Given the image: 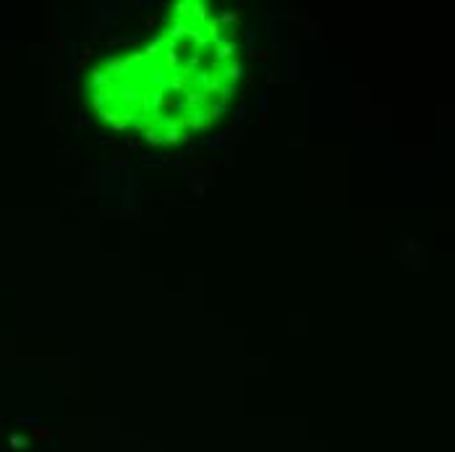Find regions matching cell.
Listing matches in <instances>:
<instances>
[{
	"label": "cell",
	"instance_id": "obj_4",
	"mask_svg": "<svg viewBox=\"0 0 455 452\" xmlns=\"http://www.w3.org/2000/svg\"><path fill=\"white\" fill-rule=\"evenodd\" d=\"M189 16L196 18L194 26H202L204 21L209 18V16H207V3H202V0H191V14H189Z\"/></svg>",
	"mask_w": 455,
	"mask_h": 452
},
{
	"label": "cell",
	"instance_id": "obj_15",
	"mask_svg": "<svg viewBox=\"0 0 455 452\" xmlns=\"http://www.w3.org/2000/svg\"><path fill=\"white\" fill-rule=\"evenodd\" d=\"M243 112H246V105H241V108H238V112H236V120H238V123L243 120Z\"/></svg>",
	"mask_w": 455,
	"mask_h": 452
},
{
	"label": "cell",
	"instance_id": "obj_13",
	"mask_svg": "<svg viewBox=\"0 0 455 452\" xmlns=\"http://www.w3.org/2000/svg\"><path fill=\"white\" fill-rule=\"evenodd\" d=\"M230 136H233V134H225V136H220V138H204L202 144H204V146H223Z\"/></svg>",
	"mask_w": 455,
	"mask_h": 452
},
{
	"label": "cell",
	"instance_id": "obj_10",
	"mask_svg": "<svg viewBox=\"0 0 455 452\" xmlns=\"http://www.w3.org/2000/svg\"><path fill=\"white\" fill-rule=\"evenodd\" d=\"M181 142V131L178 128H168L162 134V144H178Z\"/></svg>",
	"mask_w": 455,
	"mask_h": 452
},
{
	"label": "cell",
	"instance_id": "obj_12",
	"mask_svg": "<svg viewBox=\"0 0 455 452\" xmlns=\"http://www.w3.org/2000/svg\"><path fill=\"white\" fill-rule=\"evenodd\" d=\"M194 81H196V84H199V86H202V89H204V86H207V84H209V81H212V74H209V71H196V76H194Z\"/></svg>",
	"mask_w": 455,
	"mask_h": 452
},
{
	"label": "cell",
	"instance_id": "obj_5",
	"mask_svg": "<svg viewBox=\"0 0 455 452\" xmlns=\"http://www.w3.org/2000/svg\"><path fill=\"white\" fill-rule=\"evenodd\" d=\"M108 84H113V76L102 74V71H92V81H87V86H84V89H95V86H108Z\"/></svg>",
	"mask_w": 455,
	"mask_h": 452
},
{
	"label": "cell",
	"instance_id": "obj_7",
	"mask_svg": "<svg viewBox=\"0 0 455 452\" xmlns=\"http://www.w3.org/2000/svg\"><path fill=\"white\" fill-rule=\"evenodd\" d=\"M173 14H176V18H189V14H191V0H183V3H176L173 6Z\"/></svg>",
	"mask_w": 455,
	"mask_h": 452
},
{
	"label": "cell",
	"instance_id": "obj_11",
	"mask_svg": "<svg viewBox=\"0 0 455 452\" xmlns=\"http://www.w3.org/2000/svg\"><path fill=\"white\" fill-rule=\"evenodd\" d=\"M144 138L149 144H162V134L155 128V126H152V128H144Z\"/></svg>",
	"mask_w": 455,
	"mask_h": 452
},
{
	"label": "cell",
	"instance_id": "obj_16",
	"mask_svg": "<svg viewBox=\"0 0 455 452\" xmlns=\"http://www.w3.org/2000/svg\"><path fill=\"white\" fill-rule=\"evenodd\" d=\"M113 131H126V123H113Z\"/></svg>",
	"mask_w": 455,
	"mask_h": 452
},
{
	"label": "cell",
	"instance_id": "obj_6",
	"mask_svg": "<svg viewBox=\"0 0 455 452\" xmlns=\"http://www.w3.org/2000/svg\"><path fill=\"white\" fill-rule=\"evenodd\" d=\"M233 52H236V44L228 42V44H217L215 48V60L217 63H225L228 58H233Z\"/></svg>",
	"mask_w": 455,
	"mask_h": 452
},
{
	"label": "cell",
	"instance_id": "obj_8",
	"mask_svg": "<svg viewBox=\"0 0 455 452\" xmlns=\"http://www.w3.org/2000/svg\"><path fill=\"white\" fill-rule=\"evenodd\" d=\"M256 37H259V21L251 26V29H246V37H243V48L246 50H251L254 48V42H256Z\"/></svg>",
	"mask_w": 455,
	"mask_h": 452
},
{
	"label": "cell",
	"instance_id": "obj_3",
	"mask_svg": "<svg viewBox=\"0 0 455 452\" xmlns=\"http://www.w3.org/2000/svg\"><path fill=\"white\" fill-rule=\"evenodd\" d=\"M220 76H223L228 84H230V81H236V78H243V76H246V71H243L241 63H225L223 66V74H220Z\"/></svg>",
	"mask_w": 455,
	"mask_h": 452
},
{
	"label": "cell",
	"instance_id": "obj_1",
	"mask_svg": "<svg viewBox=\"0 0 455 452\" xmlns=\"http://www.w3.org/2000/svg\"><path fill=\"white\" fill-rule=\"evenodd\" d=\"M183 94H186V100H183V102H186V105H189L191 110L204 108V105H207V94H204L202 89H196V92H194L191 86H186V89H183Z\"/></svg>",
	"mask_w": 455,
	"mask_h": 452
},
{
	"label": "cell",
	"instance_id": "obj_14",
	"mask_svg": "<svg viewBox=\"0 0 455 452\" xmlns=\"http://www.w3.org/2000/svg\"><path fill=\"white\" fill-rule=\"evenodd\" d=\"M220 97H223V105H225V102L233 97V84H228V81H225V84H220Z\"/></svg>",
	"mask_w": 455,
	"mask_h": 452
},
{
	"label": "cell",
	"instance_id": "obj_2",
	"mask_svg": "<svg viewBox=\"0 0 455 452\" xmlns=\"http://www.w3.org/2000/svg\"><path fill=\"white\" fill-rule=\"evenodd\" d=\"M142 94H144V92L139 89V86H131L128 81H123V86H121V100L126 102V105H136V102L142 100Z\"/></svg>",
	"mask_w": 455,
	"mask_h": 452
},
{
	"label": "cell",
	"instance_id": "obj_9",
	"mask_svg": "<svg viewBox=\"0 0 455 452\" xmlns=\"http://www.w3.org/2000/svg\"><path fill=\"white\" fill-rule=\"evenodd\" d=\"M241 14H233V10H220L217 14V24H238Z\"/></svg>",
	"mask_w": 455,
	"mask_h": 452
}]
</instances>
